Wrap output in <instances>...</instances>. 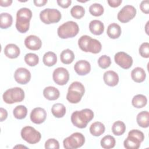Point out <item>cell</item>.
<instances>
[{"label":"cell","instance_id":"cell-34","mask_svg":"<svg viewBox=\"0 0 149 149\" xmlns=\"http://www.w3.org/2000/svg\"><path fill=\"white\" fill-rule=\"evenodd\" d=\"M104 9L102 5L98 3H94L89 7L90 13L94 16H101L104 13Z\"/></svg>","mask_w":149,"mask_h":149},{"label":"cell","instance_id":"cell-25","mask_svg":"<svg viewBox=\"0 0 149 149\" xmlns=\"http://www.w3.org/2000/svg\"><path fill=\"white\" fill-rule=\"evenodd\" d=\"M138 125L143 128H147L149 126V113L147 111H141L138 113L136 118Z\"/></svg>","mask_w":149,"mask_h":149},{"label":"cell","instance_id":"cell-14","mask_svg":"<svg viewBox=\"0 0 149 149\" xmlns=\"http://www.w3.org/2000/svg\"><path fill=\"white\" fill-rule=\"evenodd\" d=\"M14 78L19 84H26L30 80L31 73L26 68H19L15 72Z\"/></svg>","mask_w":149,"mask_h":149},{"label":"cell","instance_id":"cell-45","mask_svg":"<svg viewBox=\"0 0 149 149\" xmlns=\"http://www.w3.org/2000/svg\"><path fill=\"white\" fill-rule=\"evenodd\" d=\"M12 3V0H1L0 1V5L3 7H7L10 6Z\"/></svg>","mask_w":149,"mask_h":149},{"label":"cell","instance_id":"cell-44","mask_svg":"<svg viewBox=\"0 0 149 149\" xmlns=\"http://www.w3.org/2000/svg\"><path fill=\"white\" fill-rule=\"evenodd\" d=\"M33 2L36 6L40 7L44 6L47 3V0H34Z\"/></svg>","mask_w":149,"mask_h":149},{"label":"cell","instance_id":"cell-40","mask_svg":"<svg viewBox=\"0 0 149 149\" xmlns=\"http://www.w3.org/2000/svg\"><path fill=\"white\" fill-rule=\"evenodd\" d=\"M140 8L143 13H144L146 14H148L149 13V1H148V0L141 1V3L140 5Z\"/></svg>","mask_w":149,"mask_h":149},{"label":"cell","instance_id":"cell-24","mask_svg":"<svg viewBox=\"0 0 149 149\" xmlns=\"http://www.w3.org/2000/svg\"><path fill=\"white\" fill-rule=\"evenodd\" d=\"M105 130L104 125L100 122H95L90 127V133L94 136H100L102 134Z\"/></svg>","mask_w":149,"mask_h":149},{"label":"cell","instance_id":"cell-5","mask_svg":"<svg viewBox=\"0 0 149 149\" xmlns=\"http://www.w3.org/2000/svg\"><path fill=\"white\" fill-rule=\"evenodd\" d=\"M144 139V135L142 132L137 129H133L129 132L127 137L123 142V145L126 149H137Z\"/></svg>","mask_w":149,"mask_h":149},{"label":"cell","instance_id":"cell-18","mask_svg":"<svg viewBox=\"0 0 149 149\" xmlns=\"http://www.w3.org/2000/svg\"><path fill=\"white\" fill-rule=\"evenodd\" d=\"M103 79L105 83L111 87L115 86L119 82L118 74L112 70L105 72L103 76Z\"/></svg>","mask_w":149,"mask_h":149},{"label":"cell","instance_id":"cell-36","mask_svg":"<svg viewBox=\"0 0 149 149\" xmlns=\"http://www.w3.org/2000/svg\"><path fill=\"white\" fill-rule=\"evenodd\" d=\"M24 61L29 66H35L39 62V58L36 54L28 53L24 56Z\"/></svg>","mask_w":149,"mask_h":149},{"label":"cell","instance_id":"cell-38","mask_svg":"<svg viewBox=\"0 0 149 149\" xmlns=\"http://www.w3.org/2000/svg\"><path fill=\"white\" fill-rule=\"evenodd\" d=\"M139 54L140 55L146 58L149 57V44L148 42H143L141 44L139 47Z\"/></svg>","mask_w":149,"mask_h":149},{"label":"cell","instance_id":"cell-28","mask_svg":"<svg viewBox=\"0 0 149 149\" xmlns=\"http://www.w3.org/2000/svg\"><path fill=\"white\" fill-rule=\"evenodd\" d=\"M51 112L56 118H62L66 113V108L62 104L56 103L52 105L51 108Z\"/></svg>","mask_w":149,"mask_h":149},{"label":"cell","instance_id":"cell-29","mask_svg":"<svg viewBox=\"0 0 149 149\" xmlns=\"http://www.w3.org/2000/svg\"><path fill=\"white\" fill-rule=\"evenodd\" d=\"M147 103V97L143 94H137L133 97L132 100L133 106L136 108H141Z\"/></svg>","mask_w":149,"mask_h":149},{"label":"cell","instance_id":"cell-43","mask_svg":"<svg viewBox=\"0 0 149 149\" xmlns=\"http://www.w3.org/2000/svg\"><path fill=\"white\" fill-rule=\"evenodd\" d=\"M0 120H1V122H3L4 120H5L6 118H7V116H8V112L7 111L3 108H0Z\"/></svg>","mask_w":149,"mask_h":149},{"label":"cell","instance_id":"cell-8","mask_svg":"<svg viewBox=\"0 0 149 149\" xmlns=\"http://www.w3.org/2000/svg\"><path fill=\"white\" fill-rule=\"evenodd\" d=\"M85 142V137L83 134L76 132L63 140V147L66 149H76L81 147Z\"/></svg>","mask_w":149,"mask_h":149},{"label":"cell","instance_id":"cell-33","mask_svg":"<svg viewBox=\"0 0 149 149\" xmlns=\"http://www.w3.org/2000/svg\"><path fill=\"white\" fill-rule=\"evenodd\" d=\"M27 113V108L24 105H17L16 107L13 111V114L15 118L17 119H23L25 118Z\"/></svg>","mask_w":149,"mask_h":149},{"label":"cell","instance_id":"cell-19","mask_svg":"<svg viewBox=\"0 0 149 149\" xmlns=\"http://www.w3.org/2000/svg\"><path fill=\"white\" fill-rule=\"evenodd\" d=\"M20 48L14 44H9L4 48V54L5 56L10 59H15L20 55Z\"/></svg>","mask_w":149,"mask_h":149},{"label":"cell","instance_id":"cell-20","mask_svg":"<svg viewBox=\"0 0 149 149\" xmlns=\"http://www.w3.org/2000/svg\"><path fill=\"white\" fill-rule=\"evenodd\" d=\"M89 29L93 34L101 35L104 31V25L100 20H93L89 24Z\"/></svg>","mask_w":149,"mask_h":149},{"label":"cell","instance_id":"cell-42","mask_svg":"<svg viewBox=\"0 0 149 149\" xmlns=\"http://www.w3.org/2000/svg\"><path fill=\"white\" fill-rule=\"evenodd\" d=\"M108 5L112 8L118 7L122 3V0H108Z\"/></svg>","mask_w":149,"mask_h":149},{"label":"cell","instance_id":"cell-21","mask_svg":"<svg viewBox=\"0 0 149 149\" xmlns=\"http://www.w3.org/2000/svg\"><path fill=\"white\" fill-rule=\"evenodd\" d=\"M43 95L44 97L50 101L57 100L60 95L59 91L53 86H48L45 87L43 90Z\"/></svg>","mask_w":149,"mask_h":149},{"label":"cell","instance_id":"cell-30","mask_svg":"<svg viewBox=\"0 0 149 149\" xmlns=\"http://www.w3.org/2000/svg\"><path fill=\"white\" fill-rule=\"evenodd\" d=\"M42 62L47 66H52L57 62L56 55L51 51L47 52L43 56Z\"/></svg>","mask_w":149,"mask_h":149},{"label":"cell","instance_id":"cell-37","mask_svg":"<svg viewBox=\"0 0 149 149\" xmlns=\"http://www.w3.org/2000/svg\"><path fill=\"white\" fill-rule=\"evenodd\" d=\"M98 66L102 69H107L111 64V60L109 56L104 55L101 56L98 59Z\"/></svg>","mask_w":149,"mask_h":149},{"label":"cell","instance_id":"cell-7","mask_svg":"<svg viewBox=\"0 0 149 149\" xmlns=\"http://www.w3.org/2000/svg\"><path fill=\"white\" fill-rule=\"evenodd\" d=\"M3 100L6 104H12L22 102L24 98V92L20 87H14L7 90L3 94Z\"/></svg>","mask_w":149,"mask_h":149},{"label":"cell","instance_id":"cell-6","mask_svg":"<svg viewBox=\"0 0 149 149\" xmlns=\"http://www.w3.org/2000/svg\"><path fill=\"white\" fill-rule=\"evenodd\" d=\"M79 31L78 24L73 21H68L58 28L57 33L58 36L62 39L73 38L75 37Z\"/></svg>","mask_w":149,"mask_h":149},{"label":"cell","instance_id":"cell-1","mask_svg":"<svg viewBox=\"0 0 149 149\" xmlns=\"http://www.w3.org/2000/svg\"><path fill=\"white\" fill-rule=\"evenodd\" d=\"M94 118V113L90 109L86 108L81 111H76L71 115V121L76 127L83 129L85 128L88 123Z\"/></svg>","mask_w":149,"mask_h":149},{"label":"cell","instance_id":"cell-22","mask_svg":"<svg viewBox=\"0 0 149 149\" xmlns=\"http://www.w3.org/2000/svg\"><path fill=\"white\" fill-rule=\"evenodd\" d=\"M131 77L133 81L137 83L144 81L146 77V73L144 70L140 67H136L131 72Z\"/></svg>","mask_w":149,"mask_h":149},{"label":"cell","instance_id":"cell-15","mask_svg":"<svg viewBox=\"0 0 149 149\" xmlns=\"http://www.w3.org/2000/svg\"><path fill=\"white\" fill-rule=\"evenodd\" d=\"M47 118V112L44 108L37 107L34 108L30 113V119L36 124L43 123Z\"/></svg>","mask_w":149,"mask_h":149},{"label":"cell","instance_id":"cell-27","mask_svg":"<svg viewBox=\"0 0 149 149\" xmlns=\"http://www.w3.org/2000/svg\"><path fill=\"white\" fill-rule=\"evenodd\" d=\"M13 18L8 13H2L0 15V27L2 29H6L12 24Z\"/></svg>","mask_w":149,"mask_h":149},{"label":"cell","instance_id":"cell-16","mask_svg":"<svg viewBox=\"0 0 149 149\" xmlns=\"http://www.w3.org/2000/svg\"><path fill=\"white\" fill-rule=\"evenodd\" d=\"M25 46L30 50L37 51L41 48L42 41L41 39L36 36L30 35L27 36L24 40Z\"/></svg>","mask_w":149,"mask_h":149},{"label":"cell","instance_id":"cell-13","mask_svg":"<svg viewBox=\"0 0 149 149\" xmlns=\"http://www.w3.org/2000/svg\"><path fill=\"white\" fill-rule=\"evenodd\" d=\"M115 62L124 69H129L133 64L132 58L124 52H117L114 56Z\"/></svg>","mask_w":149,"mask_h":149},{"label":"cell","instance_id":"cell-12","mask_svg":"<svg viewBox=\"0 0 149 149\" xmlns=\"http://www.w3.org/2000/svg\"><path fill=\"white\" fill-rule=\"evenodd\" d=\"M52 77L56 84L60 86L65 85L68 83L69 79V72L64 68H58L54 70Z\"/></svg>","mask_w":149,"mask_h":149},{"label":"cell","instance_id":"cell-39","mask_svg":"<svg viewBox=\"0 0 149 149\" xmlns=\"http://www.w3.org/2000/svg\"><path fill=\"white\" fill-rule=\"evenodd\" d=\"M45 148L59 149V143L58 141L55 139H49L45 143Z\"/></svg>","mask_w":149,"mask_h":149},{"label":"cell","instance_id":"cell-23","mask_svg":"<svg viewBox=\"0 0 149 149\" xmlns=\"http://www.w3.org/2000/svg\"><path fill=\"white\" fill-rule=\"evenodd\" d=\"M121 28L120 26L115 23L110 24L108 28L107 33L108 37L112 39H116L119 38L121 34Z\"/></svg>","mask_w":149,"mask_h":149},{"label":"cell","instance_id":"cell-17","mask_svg":"<svg viewBox=\"0 0 149 149\" xmlns=\"http://www.w3.org/2000/svg\"><path fill=\"white\" fill-rule=\"evenodd\" d=\"M74 69L79 75L84 76L90 72L91 65L90 63L86 60H80L75 63Z\"/></svg>","mask_w":149,"mask_h":149},{"label":"cell","instance_id":"cell-2","mask_svg":"<svg viewBox=\"0 0 149 149\" xmlns=\"http://www.w3.org/2000/svg\"><path fill=\"white\" fill-rule=\"evenodd\" d=\"M32 17L31 10L27 8L19 9L16 13V28L20 33L27 32L30 27V21Z\"/></svg>","mask_w":149,"mask_h":149},{"label":"cell","instance_id":"cell-26","mask_svg":"<svg viewBox=\"0 0 149 149\" xmlns=\"http://www.w3.org/2000/svg\"><path fill=\"white\" fill-rule=\"evenodd\" d=\"M60 59L63 63L68 65L72 63L74 61V54L72 50L66 49L62 51L61 53Z\"/></svg>","mask_w":149,"mask_h":149},{"label":"cell","instance_id":"cell-9","mask_svg":"<svg viewBox=\"0 0 149 149\" xmlns=\"http://www.w3.org/2000/svg\"><path fill=\"white\" fill-rule=\"evenodd\" d=\"M40 18L45 24H49L55 23H58L61 20V13L58 9L47 8L41 11Z\"/></svg>","mask_w":149,"mask_h":149},{"label":"cell","instance_id":"cell-41","mask_svg":"<svg viewBox=\"0 0 149 149\" xmlns=\"http://www.w3.org/2000/svg\"><path fill=\"white\" fill-rule=\"evenodd\" d=\"M56 2L58 5L62 8H68L72 3L71 0H58Z\"/></svg>","mask_w":149,"mask_h":149},{"label":"cell","instance_id":"cell-3","mask_svg":"<svg viewBox=\"0 0 149 149\" xmlns=\"http://www.w3.org/2000/svg\"><path fill=\"white\" fill-rule=\"evenodd\" d=\"M78 45L83 51L93 54L99 53L102 48L101 44L98 40L92 38L87 35L82 36L79 39Z\"/></svg>","mask_w":149,"mask_h":149},{"label":"cell","instance_id":"cell-4","mask_svg":"<svg viewBox=\"0 0 149 149\" xmlns=\"http://www.w3.org/2000/svg\"><path fill=\"white\" fill-rule=\"evenodd\" d=\"M84 92L85 88L83 84L79 81H74L69 87L66 99L72 104H77L81 100Z\"/></svg>","mask_w":149,"mask_h":149},{"label":"cell","instance_id":"cell-10","mask_svg":"<svg viewBox=\"0 0 149 149\" xmlns=\"http://www.w3.org/2000/svg\"><path fill=\"white\" fill-rule=\"evenodd\" d=\"M21 136L24 140L31 144L37 143L41 138V133L34 127L29 126H25L22 129Z\"/></svg>","mask_w":149,"mask_h":149},{"label":"cell","instance_id":"cell-11","mask_svg":"<svg viewBox=\"0 0 149 149\" xmlns=\"http://www.w3.org/2000/svg\"><path fill=\"white\" fill-rule=\"evenodd\" d=\"M136 15V8L130 5L123 6L118 12L117 18L119 22L123 23H127L133 19Z\"/></svg>","mask_w":149,"mask_h":149},{"label":"cell","instance_id":"cell-31","mask_svg":"<svg viewBox=\"0 0 149 149\" xmlns=\"http://www.w3.org/2000/svg\"><path fill=\"white\" fill-rule=\"evenodd\" d=\"M116 141L115 138L111 135L104 136L101 140V146L103 148L110 149L115 147Z\"/></svg>","mask_w":149,"mask_h":149},{"label":"cell","instance_id":"cell-32","mask_svg":"<svg viewBox=\"0 0 149 149\" xmlns=\"http://www.w3.org/2000/svg\"><path fill=\"white\" fill-rule=\"evenodd\" d=\"M126 130L125 124L120 121L118 120L113 123L112 126V131L116 136H120L123 134Z\"/></svg>","mask_w":149,"mask_h":149},{"label":"cell","instance_id":"cell-35","mask_svg":"<svg viewBox=\"0 0 149 149\" xmlns=\"http://www.w3.org/2000/svg\"><path fill=\"white\" fill-rule=\"evenodd\" d=\"M85 13L84 8L80 5H75L70 10V14L75 19H79L83 17Z\"/></svg>","mask_w":149,"mask_h":149}]
</instances>
